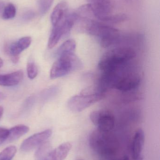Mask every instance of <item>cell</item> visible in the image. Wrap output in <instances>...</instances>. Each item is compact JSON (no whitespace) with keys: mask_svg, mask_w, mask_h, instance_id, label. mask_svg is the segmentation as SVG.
Here are the masks:
<instances>
[{"mask_svg":"<svg viewBox=\"0 0 160 160\" xmlns=\"http://www.w3.org/2000/svg\"><path fill=\"white\" fill-rule=\"evenodd\" d=\"M3 113V108L2 106H0V119Z\"/></svg>","mask_w":160,"mask_h":160,"instance_id":"obj_28","label":"cell"},{"mask_svg":"<svg viewBox=\"0 0 160 160\" xmlns=\"http://www.w3.org/2000/svg\"><path fill=\"white\" fill-rule=\"evenodd\" d=\"M68 12V5L66 2L64 1L58 3L51 15V21L53 26H54L62 20Z\"/></svg>","mask_w":160,"mask_h":160,"instance_id":"obj_11","label":"cell"},{"mask_svg":"<svg viewBox=\"0 0 160 160\" xmlns=\"http://www.w3.org/2000/svg\"><path fill=\"white\" fill-rule=\"evenodd\" d=\"M81 160V159H79V160Z\"/></svg>","mask_w":160,"mask_h":160,"instance_id":"obj_34","label":"cell"},{"mask_svg":"<svg viewBox=\"0 0 160 160\" xmlns=\"http://www.w3.org/2000/svg\"><path fill=\"white\" fill-rule=\"evenodd\" d=\"M32 38L30 37L22 38L18 41L6 44L5 51L10 56L11 61L16 63L18 62L20 54L30 46Z\"/></svg>","mask_w":160,"mask_h":160,"instance_id":"obj_6","label":"cell"},{"mask_svg":"<svg viewBox=\"0 0 160 160\" xmlns=\"http://www.w3.org/2000/svg\"><path fill=\"white\" fill-rule=\"evenodd\" d=\"M50 145L49 142L47 141L39 146V148L37 150L35 155L36 160L45 159L51 152L50 151Z\"/></svg>","mask_w":160,"mask_h":160,"instance_id":"obj_15","label":"cell"},{"mask_svg":"<svg viewBox=\"0 0 160 160\" xmlns=\"http://www.w3.org/2000/svg\"><path fill=\"white\" fill-rule=\"evenodd\" d=\"M128 17L124 14H116V15H111L107 16L103 19V22H110V23H116L127 21Z\"/></svg>","mask_w":160,"mask_h":160,"instance_id":"obj_18","label":"cell"},{"mask_svg":"<svg viewBox=\"0 0 160 160\" xmlns=\"http://www.w3.org/2000/svg\"><path fill=\"white\" fill-rule=\"evenodd\" d=\"M91 5L95 18L100 21L111 15L112 10L111 0H86Z\"/></svg>","mask_w":160,"mask_h":160,"instance_id":"obj_9","label":"cell"},{"mask_svg":"<svg viewBox=\"0 0 160 160\" xmlns=\"http://www.w3.org/2000/svg\"><path fill=\"white\" fill-rule=\"evenodd\" d=\"M57 56L58 59L53 65L50 73L52 79L64 77L82 68L81 61L74 52H64Z\"/></svg>","mask_w":160,"mask_h":160,"instance_id":"obj_3","label":"cell"},{"mask_svg":"<svg viewBox=\"0 0 160 160\" xmlns=\"http://www.w3.org/2000/svg\"><path fill=\"white\" fill-rule=\"evenodd\" d=\"M17 152L14 146H9L5 148L0 153V160H12Z\"/></svg>","mask_w":160,"mask_h":160,"instance_id":"obj_19","label":"cell"},{"mask_svg":"<svg viewBox=\"0 0 160 160\" xmlns=\"http://www.w3.org/2000/svg\"><path fill=\"white\" fill-rule=\"evenodd\" d=\"M34 98L33 97H30V98H27L24 102V104H23V111H26L28 109H30L31 106L33 105L34 103Z\"/></svg>","mask_w":160,"mask_h":160,"instance_id":"obj_25","label":"cell"},{"mask_svg":"<svg viewBox=\"0 0 160 160\" xmlns=\"http://www.w3.org/2000/svg\"><path fill=\"white\" fill-rule=\"evenodd\" d=\"M76 47L75 40L72 39H69L60 46L57 50V54L64 52H74Z\"/></svg>","mask_w":160,"mask_h":160,"instance_id":"obj_16","label":"cell"},{"mask_svg":"<svg viewBox=\"0 0 160 160\" xmlns=\"http://www.w3.org/2000/svg\"><path fill=\"white\" fill-rule=\"evenodd\" d=\"M58 92V88L56 87H52L46 89L41 95V98L44 101L49 100L55 96Z\"/></svg>","mask_w":160,"mask_h":160,"instance_id":"obj_22","label":"cell"},{"mask_svg":"<svg viewBox=\"0 0 160 160\" xmlns=\"http://www.w3.org/2000/svg\"><path fill=\"white\" fill-rule=\"evenodd\" d=\"M54 0H38L39 10L41 15L46 14L50 8Z\"/></svg>","mask_w":160,"mask_h":160,"instance_id":"obj_20","label":"cell"},{"mask_svg":"<svg viewBox=\"0 0 160 160\" xmlns=\"http://www.w3.org/2000/svg\"><path fill=\"white\" fill-rule=\"evenodd\" d=\"M136 56L135 51L130 47H120L107 52L101 58L99 68L103 72H110L124 67Z\"/></svg>","mask_w":160,"mask_h":160,"instance_id":"obj_1","label":"cell"},{"mask_svg":"<svg viewBox=\"0 0 160 160\" xmlns=\"http://www.w3.org/2000/svg\"><path fill=\"white\" fill-rule=\"evenodd\" d=\"M3 60L0 58V68L3 66Z\"/></svg>","mask_w":160,"mask_h":160,"instance_id":"obj_29","label":"cell"},{"mask_svg":"<svg viewBox=\"0 0 160 160\" xmlns=\"http://www.w3.org/2000/svg\"><path fill=\"white\" fill-rule=\"evenodd\" d=\"M91 91L85 90L71 97L68 102L69 109L74 112H79L104 98V94L101 91Z\"/></svg>","mask_w":160,"mask_h":160,"instance_id":"obj_4","label":"cell"},{"mask_svg":"<svg viewBox=\"0 0 160 160\" xmlns=\"http://www.w3.org/2000/svg\"><path fill=\"white\" fill-rule=\"evenodd\" d=\"M145 144V134L142 129L136 131L132 143V155L133 160L143 159L144 147Z\"/></svg>","mask_w":160,"mask_h":160,"instance_id":"obj_10","label":"cell"},{"mask_svg":"<svg viewBox=\"0 0 160 160\" xmlns=\"http://www.w3.org/2000/svg\"><path fill=\"white\" fill-rule=\"evenodd\" d=\"M4 7L5 5L4 2L2 1H0V14L1 13H3Z\"/></svg>","mask_w":160,"mask_h":160,"instance_id":"obj_26","label":"cell"},{"mask_svg":"<svg viewBox=\"0 0 160 160\" xmlns=\"http://www.w3.org/2000/svg\"><path fill=\"white\" fill-rule=\"evenodd\" d=\"M44 160H51V159L49 157V155H48V156L46 157V158H45Z\"/></svg>","mask_w":160,"mask_h":160,"instance_id":"obj_31","label":"cell"},{"mask_svg":"<svg viewBox=\"0 0 160 160\" xmlns=\"http://www.w3.org/2000/svg\"><path fill=\"white\" fill-rule=\"evenodd\" d=\"M89 145L93 151L103 158L114 155L118 150L119 144L117 139L110 132L97 129L90 134Z\"/></svg>","mask_w":160,"mask_h":160,"instance_id":"obj_2","label":"cell"},{"mask_svg":"<svg viewBox=\"0 0 160 160\" xmlns=\"http://www.w3.org/2000/svg\"><path fill=\"white\" fill-rule=\"evenodd\" d=\"M29 128L25 125L15 126L9 129V134L6 142H10L18 140L29 131Z\"/></svg>","mask_w":160,"mask_h":160,"instance_id":"obj_14","label":"cell"},{"mask_svg":"<svg viewBox=\"0 0 160 160\" xmlns=\"http://www.w3.org/2000/svg\"><path fill=\"white\" fill-rule=\"evenodd\" d=\"M9 130L0 127V146L6 142L8 138Z\"/></svg>","mask_w":160,"mask_h":160,"instance_id":"obj_23","label":"cell"},{"mask_svg":"<svg viewBox=\"0 0 160 160\" xmlns=\"http://www.w3.org/2000/svg\"><path fill=\"white\" fill-rule=\"evenodd\" d=\"M27 72L28 78L30 79H34L37 76V67L33 60H30L27 63Z\"/></svg>","mask_w":160,"mask_h":160,"instance_id":"obj_21","label":"cell"},{"mask_svg":"<svg viewBox=\"0 0 160 160\" xmlns=\"http://www.w3.org/2000/svg\"><path fill=\"white\" fill-rule=\"evenodd\" d=\"M16 8L13 3H8L5 6L2 13V18L4 20H9L15 18L16 15Z\"/></svg>","mask_w":160,"mask_h":160,"instance_id":"obj_17","label":"cell"},{"mask_svg":"<svg viewBox=\"0 0 160 160\" xmlns=\"http://www.w3.org/2000/svg\"><path fill=\"white\" fill-rule=\"evenodd\" d=\"M51 130L47 129L36 133L25 139L21 146V150L23 152H28L39 146L45 142L51 136Z\"/></svg>","mask_w":160,"mask_h":160,"instance_id":"obj_7","label":"cell"},{"mask_svg":"<svg viewBox=\"0 0 160 160\" xmlns=\"http://www.w3.org/2000/svg\"><path fill=\"white\" fill-rule=\"evenodd\" d=\"M23 78V72L21 70L10 74L0 75V85L13 86L18 84Z\"/></svg>","mask_w":160,"mask_h":160,"instance_id":"obj_12","label":"cell"},{"mask_svg":"<svg viewBox=\"0 0 160 160\" xmlns=\"http://www.w3.org/2000/svg\"><path fill=\"white\" fill-rule=\"evenodd\" d=\"M71 147L72 145L70 143H64L51 151L49 156L52 160H64L68 155Z\"/></svg>","mask_w":160,"mask_h":160,"instance_id":"obj_13","label":"cell"},{"mask_svg":"<svg viewBox=\"0 0 160 160\" xmlns=\"http://www.w3.org/2000/svg\"><path fill=\"white\" fill-rule=\"evenodd\" d=\"M65 18V17L60 22L53 26V27L48 41L49 48H53L62 38L67 35L70 32L71 28L67 23Z\"/></svg>","mask_w":160,"mask_h":160,"instance_id":"obj_8","label":"cell"},{"mask_svg":"<svg viewBox=\"0 0 160 160\" xmlns=\"http://www.w3.org/2000/svg\"><path fill=\"white\" fill-rule=\"evenodd\" d=\"M126 2H131V1H132V0H126Z\"/></svg>","mask_w":160,"mask_h":160,"instance_id":"obj_32","label":"cell"},{"mask_svg":"<svg viewBox=\"0 0 160 160\" xmlns=\"http://www.w3.org/2000/svg\"><path fill=\"white\" fill-rule=\"evenodd\" d=\"M90 117L93 124L101 131L110 132L114 128V116L108 110L94 111L91 113Z\"/></svg>","mask_w":160,"mask_h":160,"instance_id":"obj_5","label":"cell"},{"mask_svg":"<svg viewBox=\"0 0 160 160\" xmlns=\"http://www.w3.org/2000/svg\"><path fill=\"white\" fill-rule=\"evenodd\" d=\"M36 16L35 12L33 10H27L25 11L23 15V19L25 21L31 20L35 18Z\"/></svg>","mask_w":160,"mask_h":160,"instance_id":"obj_24","label":"cell"},{"mask_svg":"<svg viewBox=\"0 0 160 160\" xmlns=\"http://www.w3.org/2000/svg\"><path fill=\"white\" fill-rule=\"evenodd\" d=\"M111 160H121L120 159H112Z\"/></svg>","mask_w":160,"mask_h":160,"instance_id":"obj_33","label":"cell"},{"mask_svg":"<svg viewBox=\"0 0 160 160\" xmlns=\"http://www.w3.org/2000/svg\"><path fill=\"white\" fill-rule=\"evenodd\" d=\"M121 160H130V159L127 156H126V157H124Z\"/></svg>","mask_w":160,"mask_h":160,"instance_id":"obj_30","label":"cell"},{"mask_svg":"<svg viewBox=\"0 0 160 160\" xmlns=\"http://www.w3.org/2000/svg\"><path fill=\"white\" fill-rule=\"evenodd\" d=\"M5 98V96L3 93L0 92V102H2V101Z\"/></svg>","mask_w":160,"mask_h":160,"instance_id":"obj_27","label":"cell"}]
</instances>
